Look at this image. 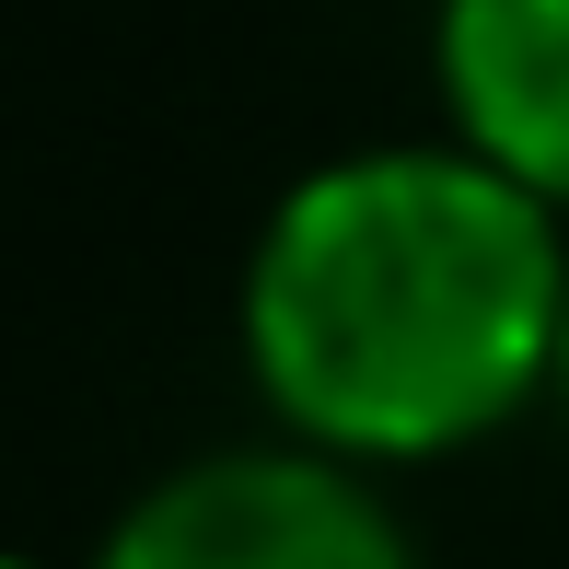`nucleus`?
<instances>
[{
	"instance_id": "20e7f679",
	"label": "nucleus",
	"mask_w": 569,
	"mask_h": 569,
	"mask_svg": "<svg viewBox=\"0 0 569 569\" xmlns=\"http://www.w3.org/2000/svg\"><path fill=\"white\" fill-rule=\"evenodd\" d=\"M547 407H558V430H569V315H558V372H547Z\"/></svg>"
},
{
	"instance_id": "39448f33",
	"label": "nucleus",
	"mask_w": 569,
	"mask_h": 569,
	"mask_svg": "<svg viewBox=\"0 0 569 569\" xmlns=\"http://www.w3.org/2000/svg\"><path fill=\"white\" fill-rule=\"evenodd\" d=\"M0 569H59V558H23V547H0Z\"/></svg>"
},
{
	"instance_id": "f03ea898",
	"label": "nucleus",
	"mask_w": 569,
	"mask_h": 569,
	"mask_svg": "<svg viewBox=\"0 0 569 569\" xmlns=\"http://www.w3.org/2000/svg\"><path fill=\"white\" fill-rule=\"evenodd\" d=\"M93 569H419V547L372 465L256 430V442L163 465L106 523Z\"/></svg>"
},
{
	"instance_id": "7ed1b4c3",
	"label": "nucleus",
	"mask_w": 569,
	"mask_h": 569,
	"mask_svg": "<svg viewBox=\"0 0 569 569\" xmlns=\"http://www.w3.org/2000/svg\"><path fill=\"white\" fill-rule=\"evenodd\" d=\"M430 93L465 151L569 221V0H430Z\"/></svg>"
},
{
	"instance_id": "f257e3e1",
	"label": "nucleus",
	"mask_w": 569,
	"mask_h": 569,
	"mask_svg": "<svg viewBox=\"0 0 569 569\" xmlns=\"http://www.w3.org/2000/svg\"><path fill=\"white\" fill-rule=\"evenodd\" d=\"M569 315V221L488 151L372 140L279 187L232 338L279 442L338 465H442L547 407Z\"/></svg>"
}]
</instances>
